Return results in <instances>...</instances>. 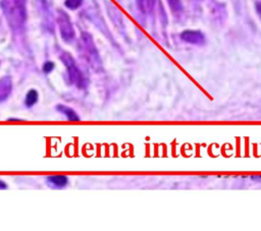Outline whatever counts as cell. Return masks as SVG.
<instances>
[{
	"label": "cell",
	"mask_w": 261,
	"mask_h": 231,
	"mask_svg": "<svg viewBox=\"0 0 261 231\" xmlns=\"http://www.w3.org/2000/svg\"><path fill=\"white\" fill-rule=\"evenodd\" d=\"M0 5L11 30H21L27 20V0H1Z\"/></svg>",
	"instance_id": "6da1fadb"
},
{
	"label": "cell",
	"mask_w": 261,
	"mask_h": 231,
	"mask_svg": "<svg viewBox=\"0 0 261 231\" xmlns=\"http://www.w3.org/2000/svg\"><path fill=\"white\" fill-rule=\"evenodd\" d=\"M80 47L82 53L89 63V65L96 71H100L102 69V61L99 55V52L96 48V45L93 41L92 36L89 33H82L81 35V42Z\"/></svg>",
	"instance_id": "7a4b0ae2"
},
{
	"label": "cell",
	"mask_w": 261,
	"mask_h": 231,
	"mask_svg": "<svg viewBox=\"0 0 261 231\" xmlns=\"http://www.w3.org/2000/svg\"><path fill=\"white\" fill-rule=\"evenodd\" d=\"M60 59L63 62V64L66 66L68 77H69V80L71 81V83L76 85L79 89H85L87 85L86 78L84 77L82 71L80 70L79 66L76 65V63H75L74 59L71 57V55L67 52H63L60 55Z\"/></svg>",
	"instance_id": "3957f363"
},
{
	"label": "cell",
	"mask_w": 261,
	"mask_h": 231,
	"mask_svg": "<svg viewBox=\"0 0 261 231\" xmlns=\"http://www.w3.org/2000/svg\"><path fill=\"white\" fill-rule=\"evenodd\" d=\"M57 23L63 41L69 43L74 39V28L69 16L63 10H58Z\"/></svg>",
	"instance_id": "277c9868"
},
{
	"label": "cell",
	"mask_w": 261,
	"mask_h": 231,
	"mask_svg": "<svg viewBox=\"0 0 261 231\" xmlns=\"http://www.w3.org/2000/svg\"><path fill=\"white\" fill-rule=\"evenodd\" d=\"M179 37L184 42L192 45L201 46V45H204L206 42V38L204 34L201 31H197V30H186L180 33Z\"/></svg>",
	"instance_id": "5b68a950"
},
{
	"label": "cell",
	"mask_w": 261,
	"mask_h": 231,
	"mask_svg": "<svg viewBox=\"0 0 261 231\" xmlns=\"http://www.w3.org/2000/svg\"><path fill=\"white\" fill-rule=\"evenodd\" d=\"M12 90V81L10 76L0 78V103L4 102L10 95Z\"/></svg>",
	"instance_id": "8992f818"
},
{
	"label": "cell",
	"mask_w": 261,
	"mask_h": 231,
	"mask_svg": "<svg viewBox=\"0 0 261 231\" xmlns=\"http://www.w3.org/2000/svg\"><path fill=\"white\" fill-rule=\"evenodd\" d=\"M138 8L141 10V12L145 14H149L153 11L155 7L156 0H136Z\"/></svg>",
	"instance_id": "52a82bcc"
},
{
	"label": "cell",
	"mask_w": 261,
	"mask_h": 231,
	"mask_svg": "<svg viewBox=\"0 0 261 231\" xmlns=\"http://www.w3.org/2000/svg\"><path fill=\"white\" fill-rule=\"evenodd\" d=\"M56 110H58L60 113H62L63 115L66 116V118L69 121H80V117L76 115V113L74 112V110H72L69 107H66L64 105H57L56 106Z\"/></svg>",
	"instance_id": "ba28073f"
},
{
	"label": "cell",
	"mask_w": 261,
	"mask_h": 231,
	"mask_svg": "<svg viewBox=\"0 0 261 231\" xmlns=\"http://www.w3.org/2000/svg\"><path fill=\"white\" fill-rule=\"evenodd\" d=\"M47 180L49 183L56 187H64L67 184V177L65 175H52L48 176Z\"/></svg>",
	"instance_id": "9c48e42d"
},
{
	"label": "cell",
	"mask_w": 261,
	"mask_h": 231,
	"mask_svg": "<svg viewBox=\"0 0 261 231\" xmlns=\"http://www.w3.org/2000/svg\"><path fill=\"white\" fill-rule=\"evenodd\" d=\"M38 92L36 90H30L27 95H25V100H24V104L27 107H32L33 105H35L38 101Z\"/></svg>",
	"instance_id": "30bf717a"
},
{
	"label": "cell",
	"mask_w": 261,
	"mask_h": 231,
	"mask_svg": "<svg viewBox=\"0 0 261 231\" xmlns=\"http://www.w3.org/2000/svg\"><path fill=\"white\" fill-rule=\"evenodd\" d=\"M166 1H167V4H168L170 10L174 14L180 13L182 11L184 6H182V3H181V0H166Z\"/></svg>",
	"instance_id": "8fae6325"
},
{
	"label": "cell",
	"mask_w": 261,
	"mask_h": 231,
	"mask_svg": "<svg viewBox=\"0 0 261 231\" xmlns=\"http://www.w3.org/2000/svg\"><path fill=\"white\" fill-rule=\"evenodd\" d=\"M83 4V0H65L64 5L69 9H76Z\"/></svg>",
	"instance_id": "7c38bea8"
},
{
	"label": "cell",
	"mask_w": 261,
	"mask_h": 231,
	"mask_svg": "<svg viewBox=\"0 0 261 231\" xmlns=\"http://www.w3.org/2000/svg\"><path fill=\"white\" fill-rule=\"evenodd\" d=\"M53 68H54V63H53L52 61H47V62H45L44 65H43V70H44V72H46V73L51 72V71L53 70Z\"/></svg>",
	"instance_id": "4fadbf2b"
},
{
	"label": "cell",
	"mask_w": 261,
	"mask_h": 231,
	"mask_svg": "<svg viewBox=\"0 0 261 231\" xmlns=\"http://www.w3.org/2000/svg\"><path fill=\"white\" fill-rule=\"evenodd\" d=\"M255 11L258 14L259 18L261 19V1H256L255 2Z\"/></svg>",
	"instance_id": "5bb4252c"
},
{
	"label": "cell",
	"mask_w": 261,
	"mask_h": 231,
	"mask_svg": "<svg viewBox=\"0 0 261 231\" xmlns=\"http://www.w3.org/2000/svg\"><path fill=\"white\" fill-rule=\"evenodd\" d=\"M5 188H7V185H6V183H5L4 181L0 180V189H5Z\"/></svg>",
	"instance_id": "9a60e30c"
}]
</instances>
